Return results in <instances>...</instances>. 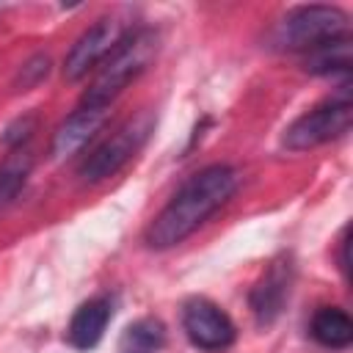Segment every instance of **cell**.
Returning a JSON list of instances; mask_svg holds the SVG:
<instances>
[{
  "instance_id": "6da1fadb",
  "label": "cell",
  "mask_w": 353,
  "mask_h": 353,
  "mask_svg": "<svg viewBox=\"0 0 353 353\" xmlns=\"http://www.w3.org/2000/svg\"><path fill=\"white\" fill-rule=\"evenodd\" d=\"M237 188V171L232 165H207L196 171L174 199L160 210V215L149 223L146 243L152 248H171L190 237Z\"/></svg>"
},
{
  "instance_id": "7a4b0ae2",
  "label": "cell",
  "mask_w": 353,
  "mask_h": 353,
  "mask_svg": "<svg viewBox=\"0 0 353 353\" xmlns=\"http://www.w3.org/2000/svg\"><path fill=\"white\" fill-rule=\"evenodd\" d=\"M154 52H157V33L154 30L143 28V30H135L132 36H124L121 44L105 58L99 74L85 88L80 105L83 108H110L113 99L127 88V83L135 80L149 66Z\"/></svg>"
},
{
  "instance_id": "3957f363",
  "label": "cell",
  "mask_w": 353,
  "mask_h": 353,
  "mask_svg": "<svg viewBox=\"0 0 353 353\" xmlns=\"http://www.w3.org/2000/svg\"><path fill=\"white\" fill-rule=\"evenodd\" d=\"M350 19L334 6H301L292 8L273 30V44L281 50H317L328 41L350 39Z\"/></svg>"
},
{
  "instance_id": "277c9868",
  "label": "cell",
  "mask_w": 353,
  "mask_h": 353,
  "mask_svg": "<svg viewBox=\"0 0 353 353\" xmlns=\"http://www.w3.org/2000/svg\"><path fill=\"white\" fill-rule=\"evenodd\" d=\"M353 121V105L347 97L342 99H328L309 113L298 116L281 135V143L292 152H306L320 143H328L334 138H342L350 130Z\"/></svg>"
},
{
  "instance_id": "5b68a950",
  "label": "cell",
  "mask_w": 353,
  "mask_h": 353,
  "mask_svg": "<svg viewBox=\"0 0 353 353\" xmlns=\"http://www.w3.org/2000/svg\"><path fill=\"white\" fill-rule=\"evenodd\" d=\"M154 119L152 113H138L135 119H130L124 127H119L108 141H102L80 165V176L83 182H102L108 176H113L146 141V135L152 132Z\"/></svg>"
},
{
  "instance_id": "8992f818",
  "label": "cell",
  "mask_w": 353,
  "mask_h": 353,
  "mask_svg": "<svg viewBox=\"0 0 353 353\" xmlns=\"http://www.w3.org/2000/svg\"><path fill=\"white\" fill-rule=\"evenodd\" d=\"M124 39V28L119 19L113 17H102L97 19L74 44L72 50L66 52V61H63V74L69 80H80L85 77L97 63H102Z\"/></svg>"
},
{
  "instance_id": "52a82bcc",
  "label": "cell",
  "mask_w": 353,
  "mask_h": 353,
  "mask_svg": "<svg viewBox=\"0 0 353 353\" xmlns=\"http://www.w3.org/2000/svg\"><path fill=\"white\" fill-rule=\"evenodd\" d=\"M182 328L188 339L201 350H223L234 342V323L229 314L207 298H190L182 306Z\"/></svg>"
},
{
  "instance_id": "ba28073f",
  "label": "cell",
  "mask_w": 353,
  "mask_h": 353,
  "mask_svg": "<svg viewBox=\"0 0 353 353\" xmlns=\"http://www.w3.org/2000/svg\"><path fill=\"white\" fill-rule=\"evenodd\" d=\"M290 287H292V262L287 256L273 259L251 290V309L259 325H270L281 314L290 298Z\"/></svg>"
},
{
  "instance_id": "9c48e42d",
  "label": "cell",
  "mask_w": 353,
  "mask_h": 353,
  "mask_svg": "<svg viewBox=\"0 0 353 353\" xmlns=\"http://www.w3.org/2000/svg\"><path fill=\"white\" fill-rule=\"evenodd\" d=\"M108 110L110 108H83V105H77V110L58 127V132L52 138V154L55 157H69L77 149H83L94 138V132L105 124Z\"/></svg>"
},
{
  "instance_id": "30bf717a",
  "label": "cell",
  "mask_w": 353,
  "mask_h": 353,
  "mask_svg": "<svg viewBox=\"0 0 353 353\" xmlns=\"http://www.w3.org/2000/svg\"><path fill=\"white\" fill-rule=\"evenodd\" d=\"M110 301L108 298H91L85 301L69 320V328H66V336L74 347L80 350H91L99 345V339L105 336V328H108V320H110Z\"/></svg>"
},
{
  "instance_id": "8fae6325",
  "label": "cell",
  "mask_w": 353,
  "mask_h": 353,
  "mask_svg": "<svg viewBox=\"0 0 353 353\" xmlns=\"http://www.w3.org/2000/svg\"><path fill=\"white\" fill-rule=\"evenodd\" d=\"M312 336L325 347L342 350L353 342V320L339 306H323L312 317Z\"/></svg>"
},
{
  "instance_id": "7c38bea8",
  "label": "cell",
  "mask_w": 353,
  "mask_h": 353,
  "mask_svg": "<svg viewBox=\"0 0 353 353\" xmlns=\"http://www.w3.org/2000/svg\"><path fill=\"white\" fill-rule=\"evenodd\" d=\"M165 342V328L154 317H141L130 323L119 339V353H157Z\"/></svg>"
},
{
  "instance_id": "4fadbf2b",
  "label": "cell",
  "mask_w": 353,
  "mask_h": 353,
  "mask_svg": "<svg viewBox=\"0 0 353 353\" xmlns=\"http://www.w3.org/2000/svg\"><path fill=\"white\" fill-rule=\"evenodd\" d=\"M33 165V154L22 146H17L0 165V210L17 199V193L25 188L28 174Z\"/></svg>"
},
{
  "instance_id": "5bb4252c",
  "label": "cell",
  "mask_w": 353,
  "mask_h": 353,
  "mask_svg": "<svg viewBox=\"0 0 353 353\" xmlns=\"http://www.w3.org/2000/svg\"><path fill=\"white\" fill-rule=\"evenodd\" d=\"M347 66H350V39L328 41V44L312 50L306 58V69L317 72V74H331L336 69L347 72Z\"/></svg>"
}]
</instances>
